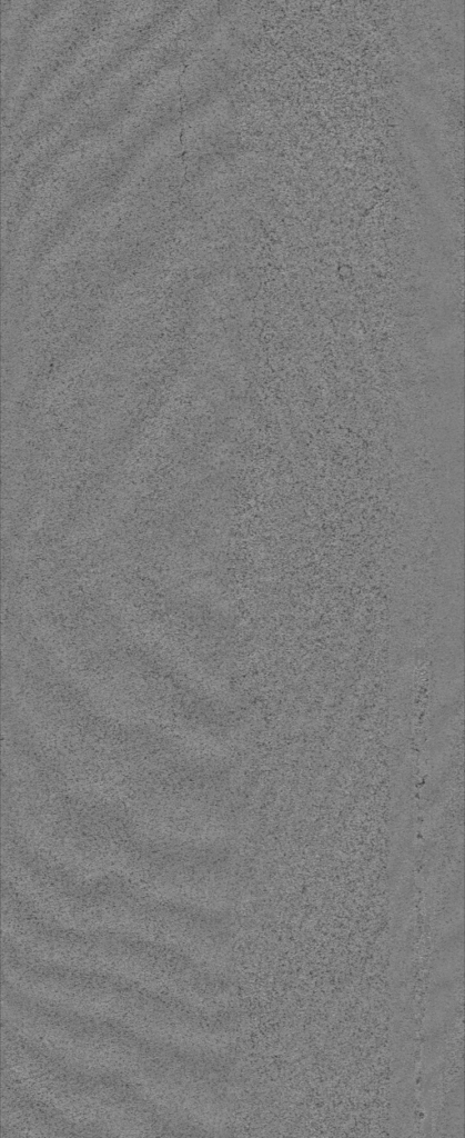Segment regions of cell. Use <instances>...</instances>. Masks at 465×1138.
Returning <instances> with one entry per match:
<instances>
[{
    "label": "cell",
    "mask_w": 465,
    "mask_h": 1138,
    "mask_svg": "<svg viewBox=\"0 0 465 1138\" xmlns=\"http://www.w3.org/2000/svg\"><path fill=\"white\" fill-rule=\"evenodd\" d=\"M2 1022L85 1066L117 1075L206 1135L225 1129L237 1101L222 1052L186 1047L75 1012L2 984Z\"/></svg>",
    "instance_id": "obj_1"
},
{
    "label": "cell",
    "mask_w": 465,
    "mask_h": 1138,
    "mask_svg": "<svg viewBox=\"0 0 465 1138\" xmlns=\"http://www.w3.org/2000/svg\"><path fill=\"white\" fill-rule=\"evenodd\" d=\"M2 978L28 996L200 1050L222 1052L235 1031L225 1010L203 1009L128 978L43 961L4 939Z\"/></svg>",
    "instance_id": "obj_2"
},
{
    "label": "cell",
    "mask_w": 465,
    "mask_h": 1138,
    "mask_svg": "<svg viewBox=\"0 0 465 1138\" xmlns=\"http://www.w3.org/2000/svg\"><path fill=\"white\" fill-rule=\"evenodd\" d=\"M2 939L43 961L128 978L208 1010H223L231 985L220 969L156 940L69 927L38 912L6 908Z\"/></svg>",
    "instance_id": "obj_3"
},
{
    "label": "cell",
    "mask_w": 465,
    "mask_h": 1138,
    "mask_svg": "<svg viewBox=\"0 0 465 1138\" xmlns=\"http://www.w3.org/2000/svg\"><path fill=\"white\" fill-rule=\"evenodd\" d=\"M2 1055L12 1078L94 1131L123 1137L206 1135L128 1080L65 1057L6 1025Z\"/></svg>",
    "instance_id": "obj_4"
},
{
    "label": "cell",
    "mask_w": 465,
    "mask_h": 1138,
    "mask_svg": "<svg viewBox=\"0 0 465 1138\" xmlns=\"http://www.w3.org/2000/svg\"><path fill=\"white\" fill-rule=\"evenodd\" d=\"M59 924L134 935L176 946L209 966L228 961L233 927L219 909L179 900L158 899L127 889L46 899Z\"/></svg>",
    "instance_id": "obj_5"
},
{
    "label": "cell",
    "mask_w": 465,
    "mask_h": 1138,
    "mask_svg": "<svg viewBox=\"0 0 465 1138\" xmlns=\"http://www.w3.org/2000/svg\"><path fill=\"white\" fill-rule=\"evenodd\" d=\"M3 1120L34 1135H78L89 1129L11 1077L3 1088Z\"/></svg>",
    "instance_id": "obj_6"
}]
</instances>
